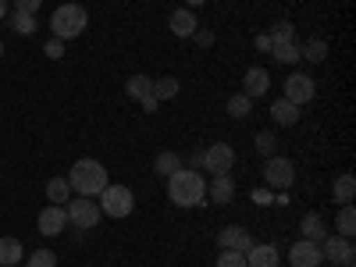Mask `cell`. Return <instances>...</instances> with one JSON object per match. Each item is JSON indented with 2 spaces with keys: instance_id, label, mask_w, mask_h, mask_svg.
<instances>
[{
  "instance_id": "obj_22",
  "label": "cell",
  "mask_w": 356,
  "mask_h": 267,
  "mask_svg": "<svg viewBox=\"0 0 356 267\" xmlns=\"http://www.w3.org/2000/svg\"><path fill=\"white\" fill-rule=\"evenodd\" d=\"M22 264V243L18 239H0V267Z\"/></svg>"
},
{
  "instance_id": "obj_6",
  "label": "cell",
  "mask_w": 356,
  "mask_h": 267,
  "mask_svg": "<svg viewBox=\"0 0 356 267\" xmlns=\"http://www.w3.org/2000/svg\"><path fill=\"white\" fill-rule=\"evenodd\" d=\"M321 257L332 260L339 267H356V253H353V239H346V235H324L321 239Z\"/></svg>"
},
{
  "instance_id": "obj_4",
  "label": "cell",
  "mask_w": 356,
  "mask_h": 267,
  "mask_svg": "<svg viewBox=\"0 0 356 267\" xmlns=\"http://www.w3.org/2000/svg\"><path fill=\"white\" fill-rule=\"evenodd\" d=\"M65 214H68V225H75V228H82V232H89V228H97L100 225V203L97 200H89V196H72L68 203H65Z\"/></svg>"
},
{
  "instance_id": "obj_31",
  "label": "cell",
  "mask_w": 356,
  "mask_h": 267,
  "mask_svg": "<svg viewBox=\"0 0 356 267\" xmlns=\"http://www.w3.org/2000/svg\"><path fill=\"white\" fill-rule=\"evenodd\" d=\"M250 111H253V100H250L246 93H239V97L228 100V114H232V118H246Z\"/></svg>"
},
{
  "instance_id": "obj_36",
  "label": "cell",
  "mask_w": 356,
  "mask_h": 267,
  "mask_svg": "<svg viewBox=\"0 0 356 267\" xmlns=\"http://www.w3.org/2000/svg\"><path fill=\"white\" fill-rule=\"evenodd\" d=\"M193 36H196V43H200V47H211V43H214V33H211V29H196Z\"/></svg>"
},
{
  "instance_id": "obj_40",
  "label": "cell",
  "mask_w": 356,
  "mask_h": 267,
  "mask_svg": "<svg viewBox=\"0 0 356 267\" xmlns=\"http://www.w3.org/2000/svg\"><path fill=\"white\" fill-rule=\"evenodd\" d=\"M0 57H4V43H0Z\"/></svg>"
},
{
  "instance_id": "obj_12",
  "label": "cell",
  "mask_w": 356,
  "mask_h": 267,
  "mask_svg": "<svg viewBox=\"0 0 356 267\" xmlns=\"http://www.w3.org/2000/svg\"><path fill=\"white\" fill-rule=\"evenodd\" d=\"M218 246H221V250H235V253H246V250L253 246V239H250V232H246V228L232 225V228H221Z\"/></svg>"
},
{
  "instance_id": "obj_18",
  "label": "cell",
  "mask_w": 356,
  "mask_h": 267,
  "mask_svg": "<svg viewBox=\"0 0 356 267\" xmlns=\"http://www.w3.org/2000/svg\"><path fill=\"white\" fill-rule=\"evenodd\" d=\"M300 232H303V239L321 243L324 235H328V225H324V218H321V214H307V218L300 221Z\"/></svg>"
},
{
  "instance_id": "obj_28",
  "label": "cell",
  "mask_w": 356,
  "mask_h": 267,
  "mask_svg": "<svg viewBox=\"0 0 356 267\" xmlns=\"http://www.w3.org/2000/svg\"><path fill=\"white\" fill-rule=\"evenodd\" d=\"M8 25L15 29V33H22V36H33V33H36V15H22V11H15Z\"/></svg>"
},
{
  "instance_id": "obj_24",
  "label": "cell",
  "mask_w": 356,
  "mask_h": 267,
  "mask_svg": "<svg viewBox=\"0 0 356 267\" xmlns=\"http://www.w3.org/2000/svg\"><path fill=\"white\" fill-rule=\"evenodd\" d=\"M171 97H178V79L175 75L154 79V100L161 104V100H171Z\"/></svg>"
},
{
  "instance_id": "obj_8",
  "label": "cell",
  "mask_w": 356,
  "mask_h": 267,
  "mask_svg": "<svg viewBox=\"0 0 356 267\" xmlns=\"http://www.w3.org/2000/svg\"><path fill=\"white\" fill-rule=\"evenodd\" d=\"M314 97H317V86H314V79H310V75H303V72H292V75L285 79V100H289V104H296V107H307Z\"/></svg>"
},
{
  "instance_id": "obj_13",
  "label": "cell",
  "mask_w": 356,
  "mask_h": 267,
  "mask_svg": "<svg viewBox=\"0 0 356 267\" xmlns=\"http://www.w3.org/2000/svg\"><path fill=\"white\" fill-rule=\"evenodd\" d=\"M267 89H271V75H267V68H250V72L243 75V93H246L250 100L264 97Z\"/></svg>"
},
{
  "instance_id": "obj_19",
  "label": "cell",
  "mask_w": 356,
  "mask_h": 267,
  "mask_svg": "<svg viewBox=\"0 0 356 267\" xmlns=\"http://www.w3.org/2000/svg\"><path fill=\"white\" fill-rule=\"evenodd\" d=\"M125 93L132 97V100H146V97H154V79H146V75H132L129 82H125Z\"/></svg>"
},
{
  "instance_id": "obj_38",
  "label": "cell",
  "mask_w": 356,
  "mask_h": 267,
  "mask_svg": "<svg viewBox=\"0 0 356 267\" xmlns=\"http://www.w3.org/2000/svg\"><path fill=\"white\" fill-rule=\"evenodd\" d=\"M257 50H264V54H271V40H267V36H257Z\"/></svg>"
},
{
  "instance_id": "obj_33",
  "label": "cell",
  "mask_w": 356,
  "mask_h": 267,
  "mask_svg": "<svg viewBox=\"0 0 356 267\" xmlns=\"http://www.w3.org/2000/svg\"><path fill=\"white\" fill-rule=\"evenodd\" d=\"M218 267H250V264H246V253L221 250V257H218Z\"/></svg>"
},
{
  "instance_id": "obj_23",
  "label": "cell",
  "mask_w": 356,
  "mask_h": 267,
  "mask_svg": "<svg viewBox=\"0 0 356 267\" xmlns=\"http://www.w3.org/2000/svg\"><path fill=\"white\" fill-rule=\"evenodd\" d=\"M335 228H339V235L353 239V232H356V211H353V203H342V211L335 218Z\"/></svg>"
},
{
  "instance_id": "obj_34",
  "label": "cell",
  "mask_w": 356,
  "mask_h": 267,
  "mask_svg": "<svg viewBox=\"0 0 356 267\" xmlns=\"http://www.w3.org/2000/svg\"><path fill=\"white\" fill-rule=\"evenodd\" d=\"M43 54L50 57V61H57V57H65V40H47Z\"/></svg>"
},
{
  "instance_id": "obj_35",
  "label": "cell",
  "mask_w": 356,
  "mask_h": 267,
  "mask_svg": "<svg viewBox=\"0 0 356 267\" xmlns=\"http://www.w3.org/2000/svg\"><path fill=\"white\" fill-rule=\"evenodd\" d=\"M43 8V0H15V11H22V15H36Z\"/></svg>"
},
{
  "instance_id": "obj_20",
  "label": "cell",
  "mask_w": 356,
  "mask_h": 267,
  "mask_svg": "<svg viewBox=\"0 0 356 267\" xmlns=\"http://www.w3.org/2000/svg\"><path fill=\"white\" fill-rule=\"evenodd\" d=\"M47 200L54 207H65L72 200V186H68V178H50L47 182Z\"/></svg>"
},
{
  "instance_id": "obj_1",
  "label": "cell",
  "mask_w": 356,
  "mask_h": 267,
  "mask_svg": "<svg viewBox=\"0 0 356 267\" xmlns=\"http://www.w3.org/2000/svg\"><path fill=\"white\" fill-rule=\"evenodd\" d=\"M168 196L175 207H200L207 200V182L196 168H178L168 175Z\"/></svg>"
},
{
  "instance_id": "obj_14",
  "label": "cell",
  "mask_w": 356,
  "mask_h": 267,
  "mask_svg": "<svg viewBox=\"0 0 356 267\" xmlns=\"http://www.w3.org/2000/svg\"><path fill=\"white\" fill-rule=\"evenodd\" d=\"M207 200L218 203V207L232 203V200H235V182H232V175H214V182L207 186Z\"/></svg>"
},
{
  "instance_id": "obj_7",
  "label": "cell",
  "mask_w": 356,
  "mask_h": 267,
  "mask_svg": "<svg viewBox=\"0 0 356 267\" xmlns=\"http://www.w3.org/2000/svg\"><path fill=\"white\" fill-rule=\"evenodd\" d=\"M264 182L271 186V189H289L292 182H296V168H292V161L289 157H267V164H264Z\"/></svg>"
},
{
  "instance_id": "obj_9",
  "label": "cell",
  "mask_w": 356,
  "mask_h": 267,
  "mask_svg": "<svg viewBox=\"0 0 356 267\" xmlns=\"http://www.w3.org/2000/svg\"><path fill=\"white\" fill-rule=\"evenodd\" d=\"M232 164H235V150L228 143H214L203 150V168L214 171V175H232Z\"/></svg>"
},
{
  "instance_id": "obj_32",
  "label": "cell",
  "mask_w": 356,
  "mask_h": 267,
  "mask_svg": "<svg viewBox=\"0 0 356 267\" xmlns=\"http://www.w3.org/2000/svg\"><path fill=\"white\" fill-rule=\"evenodd\" d=\"M275 150H278V139H275V132H257V154H264V157H275Z\"/></svg>"
},
{
  "instance_id": "obj_3",
  "label": "cell",
  "mask_w": 356,
  "mask_h": 267,
  "mask_svg": "<svg viewBox=\"0 0 356 267\" xmlns=\"http://www.w3.org/2000/svg\"><path fill=\"white\" fill-rule=\"evenodd\" d=\"M89 25V11L82 4H61L50 18V33L54 40H79Z\"/></svg>"
},
{
  "instance_id": "obj_2",
  "label": "cell",
  "mask_w": 356,
  "mask_h": 267,
  "mask_svg": "<svg viewBox=\"0 0 356 267\" xmlns=\"http://www.w3.org/2000/svg\"><path fill=\"white\" fill-rule=\"evenodd\" d=\"M68 186H72L75 196H89V200H93V196H100L111 186L107 182V168L100 161H93V157H82L68 171Z\"/></svg>"
},
{
  "instance_id": "obj_10",
  "label": "cell",
  "mask_w": 356,
  "mask_h": 267,
  "mask_svg": "<svg viewBox=\"0 0 356 267\" xmlns=\"http://www.w3.org/2000/svg\"><path fill=\"white\" fill-rule=\"evenodd\" d=\"M289 264L292 267H321L324 257H321V243H310V239H300L289 246Z\"/></svg>"
},
{
  "instance_id": "obj_16",
  "label": "cell",
  "mask_w": 356,
  "mask_h": 267,
  "mask_svg": "<svg viewBox=\"0 0 356 267\" xmlns=\"http://www.w3.org/2000/svg\"><path fill=\"white\" fill-rule=\"evenodd\" d=\"M246 264L250 267H278V246H271V243H253L250 250H246Z\"/></svg>"
},
{
  "instance_id": "obj_29",
  "label": "cell",
  "mask_w": 356,
  "mask_h": 267,
  "mask_svg": "<svg viewBox=\"0 0 356 267\" xmlns=\"http://www.w3.org/2000/svg\"><path fill=\"white\" fill-rule=\"evenodd\" d=\"M300 57H307V61H314V65H321L324 57H328V43L324 40H310L303 50H300Z\"/></svg>"
},
{
  "instance_id": "obj_39",
  "label": "cell",
  "mask_w": 356,
  "mask_h": 267,
  "mask_svg": "<svg viewBox=\"0 0 356 267\" xmlns=\"http://www.w3.org/2000/svg\"><path fill=\"white\" fill-rule=\"evenodd\" d=\"M200 4H207V0H186V8L193 11V8H200Z\"/></svg>"
},
{
  "instance_id": "obj_26",
  "label": "cell",
  "mask_w": 356,
  "mask_h": 267,
  "mask_svg": "<svg viewBox=\"0 0 356 267\" xmlns=\"http://www.w3.org/2000/svg\"><path fill=\"white\" fill-rule=\"evenodd\" d=\"M178 168H182V161H178V154H171V150H164V154H157V161H154V171L157 175H175Z\"/></svg>"
},
{
  "instance_id": "obj_15",
  "label": "cell",
  "mask_w": 356,
  "mask_h": 267,
  "mask_svg": "<svg viewBox=\"0 0 356 267\" xmlns=\"http://www.w3.org/2000/svg\"><path fill=\"white\" fill-rule=\"evenodd\" d=\"M168 25H171V33L178 36V40H189L193 33H196V15L189 11V8H178V11H171V18H168Z\"/></svg>"
},
{
  "instance_id": "obj_37",
  "label": "cell",
  "mask_w": 356,
  "mask_h": 267,
  "mask_svg": "<svg viewBox=\"0 0 356 267\" xmlns=\"http://www.w3.org/2000/svg\"><path fill=\"white\" fill-rule=\"evenodd\" d=\"M139 107H143V111H146V114H154V111H157V100H154V97H146V100H143V104H139Z\"/></svg>"
},
{
  "instance_id": "obj_25",
  "label": "cell",
  "mask_w": 356,
  "mask_h": 267,
  "mask_svg": "<svg viewBox=\"0 0 356 267\" xmlns=\"http://www.w3.org/2000/svg\"><path fill=\"white\" fill-rule=\"evenodd\" d=\"M271 57H275V61H282V65L303 61V57H300V47H296V43H278V47H271Z\"/></svg>"
},
{
  "instance_id": "obj_5",
  "label": "cell",
  "mask_w": 356,
  "mask_h": 267,
  "mask_svg": "<svg viewBox=\"0 0 356 267\" xmlns=\"http://www.w3.org/2000/svg\"><path fill=\"white\" fill-rule=\"evenodd\" d=\"M136 211V196L129 186H107L100 193V214L107 218H129Z\"/></svg>"
},
{
  "instance_id": "obj_27",
  "label": "cell",
  "mask_w": 356,
  "mask_h": 267,
  "mask_svg": "<svg viewBox=\"0 0 356 267\" xmlns=\"http://www.w3.org/2000/svg\"><path fill=\"white\" fill-rule=\"evenodd\" d=\"M292 36H296L292 22H275V25H271V33H267V40H271V47H278V43H292Z\"/></svg>"
},
{
  "instance_id": "obj_30",
  "label": "cell",
  "mask_w": 356,
  "mask_h": 267,
  "mask_svg": "<svg viewBox=\"0 0 356 267\" xmlns=\"http://www.w3.org/2000/svg\"><path fill=\"white\" fill-rule=\"evenodd\" d=\"M25 267H57V253L54 250H33L25 257Z\"/></svg>"
},
{
  "instance_id": "obj_11",
  "label": "cell",
  "mask_w": 356,
  "mask_h": 267,
  "mask_svg": "<svg viewBox=\"0 0 356 267\" xmlns=\"http://www.w3.org/2000/svg\"><path fill=\"white\" fill-rule=\"evenodd\" d=\"M36 228H40V235H47V239H54V235H61L65 228H68V214H65V207H47V211H40V218H36Z\"/></svg>"
},
{
  "instance_id": "obj_17",
  "label": "cell",
  "mask_w": 356,
  "mask_h": 267,
  "mask_svg": "<svg viewBox=\"0 0 356 267\" xmlns=\"http://www.w3.org/2000/svg\"><path fill=\"white\" fill-rule=\"evenodd\" d=\"M271 118H275V125L289 129V125H296V122H300V107H296V104H289V100L282 97V100H275V104H271Z\"/></svg>"
},
{
  "instance_id": "obj_21",
  "label": "cell",
  "mask_w": 356,
  "mask_h": 267,
  "mask_svg": "<svg viewBox=\"0 0 356 267\" xmlns=\"http://www.w3.org/2000/svg\"><path fill=\"white\" fill-rule=\"evenodd\" d=\"M332 193H335V203H353V196H356V178H353L349 171L339 175L335 186H332Z\"/></svg>"
},
{
  "instance_id": "obj_41",
  "label": "cell",
  "mask_w": 356,
  "mask_h": 267,
  "mask_svg": "<svg viewBox=\"0 0 356 267\" xmlns=\"http://www.w3.org/2000/svg\"><path fill=\"white\" fill-rule=\"evenodd\" d=\"M332 267H339V264H332Z\"/></svg>"
}]
</instances>
